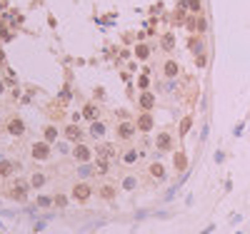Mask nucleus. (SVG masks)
Returning a JSON list of instances; mask_svg holds the SVG:
<instances>
[{
    "label": "nucleus",
    "instance_id": "f257e3e1",
    "mask_svg": "<svg viewBox=\"0 0 250 234\" xmlns=\"http://www.w3.org/2000/svg\"><path fill=\"white\" fill-rule=\"evenodd\" d=\"M33 154H35V157H45V154H48V147H45V145H38V147H33Z\"/></svg>",
    "mask_w": 250,
    "mask_h": 234
},
{
    "label": "nucleus",
    "instance_id": "f03ea898",
    "mask_svg": "<svg viewBox=\"0 0 250 234\" xmlns=\"http://www.w3.org/2000/svg\"><path fill=\"white\" fill-rule=\"evenodd\" d=\"M10 132H18V134H20V132H23V125H20V122H10Z\"/></svg>",
    "mask_w": 250,
    "mask_h": 234
},
{
    "label": "nucleus",
    "instance_id": "7ed1b4c3",
    "mask_svg": "<svg viewBox=\"0 0 250 234\" xmlns=\"http://www.w3.org/2000/svg\"><path fill=\"white\" fill-rule=\"evenodd\" d=\"M78 197H80V199L88 197V189H85V187H78Z\"/></svg>",
    "mask_w": 250,
    "mask_h": 234
},
{
    "label": "nucleus",
    "instance_id": "20e7f679",
    "mask_svg": "<svg viewBox=\"0 0 250 234\" xmlns=\"http://www.w3.org/2000/svg\"><path fill=\"white\" fill-rule=\"evenodd\" d=\"M188 8H195V10H198V8H200V3H198V0H188Z\"/></svg>",
    "mask_w": 250,
    "mask_h": 234
}]
</instances>
